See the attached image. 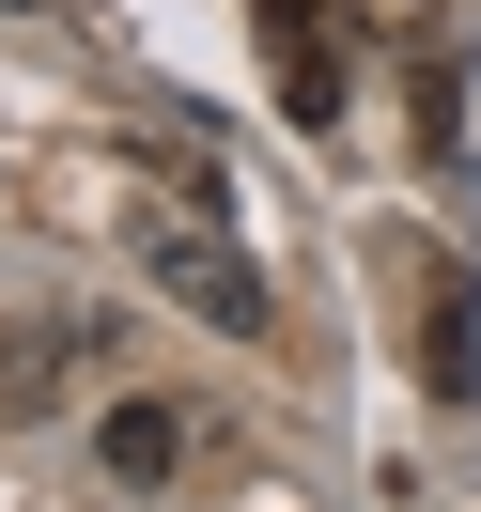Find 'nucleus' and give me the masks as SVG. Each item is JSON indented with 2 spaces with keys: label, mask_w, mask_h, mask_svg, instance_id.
<instances>
[{
  "label": "nucleus",
  "mask_w": 481,
  "mask_h": 512,
  "mask_svg": "<svg viewBox=\"0 0 481 512\" xmlns=\"http://www.w3.org/2000/svg\"><path fill=\"white\" fill-rule=\"evenodd\" d=\"M125 249H140V264H156V280H171V295H187V311H202V326H264V264H249V249H233V233H218V218H202V202H156V218H125Z\"/></svg>",
  "instance_id": "f257e3e1"
},
{
  "label": "nucleus",
  "mask_w": 481,
  "mask_h": 512,
  "mask_svg": "<svg viewBox=\"0 0 481 512\" xmlns=\"http://www.w3.org/2000/svg\"><path fill=\"white\" fill-rule=\"evenodd\" d=\"M264 16V78H280V109L311 140H342V94H357V63H342V32H326V0H249Z\"/></svg>",
  "instance_id": "f03ea898"
},
{
  "label": "nucleus",
  "mask_w": 481,
  "mask_h": 512,
  "mask_svg": "<svg viewBox=\"0 0 481 512\" xmlns=\"http://www.w3.org/2000/svg\"><path fill=\"white\" fill-rule=\"evenodd\" d=\"M419 373H435L450 404L481 388V357H466V264H435V249H419Z\"/></svg>",
  "instance_id": "7ed1b4c3"
},
{
  "label": "nucleus",
  "mask_w": 481,
  "mask_h": 512,
  "mask_svg": "<svg viewBox=\"0 0 481 512\" xmlns=\"http://www.w3.org/2000/svg\"><path fill=\"white\" fill-rule=\"evenodd\" d=\"M202 450V404H109V481H171Z\"/></svg>",
  "instance_id": "20e7f679"
}]
</instances>
